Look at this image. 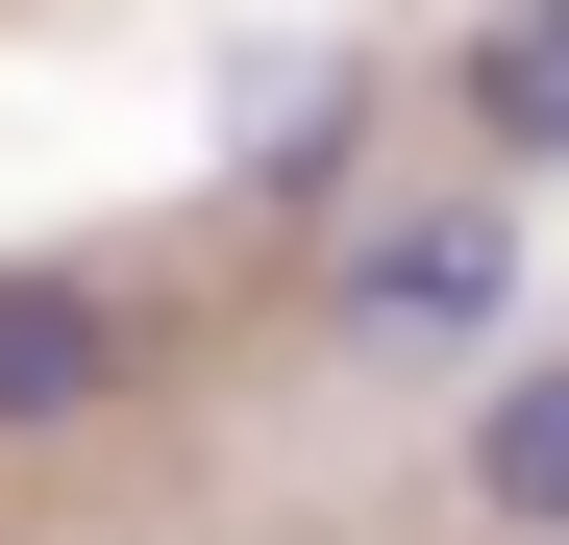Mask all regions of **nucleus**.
<instances>
[{
  "label": "nucleus",
  "instance_id": "f257e3e1",
  "mask_svg": "<svg viewBox=\"0 0 569 545\" xmlns=\"http://www.w3.org/2000/svg\"><path fill=\"white\" fill-rule=\"evenodd\" d=\"M322 323H347V373H470V347L520 323V224H496V199H397V224H347Z\"/></svg>",
  "mask_w": 569,
  "mask_h": 545
},
{
  "label": "nucleus",
  "instance_id": "f03ea898",
  "mask_svg": "<svg viewBox=\"0 0 569 545\" xmlns=\"http://www.w3.org/2000/svg\"><path fill=\"white\" fill-rule=\"evenodd\" d=\"M149 373V298L124 272H74V248H0V446H74Z\"/></svg>",
  "mask_w": 569,
  "mask_h": 545
},
{
  "label": "nucleus",
  "instance_id": "7ed1b4c3",
  "mask_svg": "<svg viewBox=\"0 0 569 545\" xmlns=\"http://www.w3.org/2000/svg\"><path fill=\"white\" fill-rule=\"evenodd\" d=\"M470 521H496V545H569V347H520V373L470 397Z\"/></svg>",
  "mask_w": 569,
  "mask_h": 545
},
{
  "label": "nucleus",
  "instance_id": "20e7f679",
  "mask_svg": "<svg viewBox=\"0 0 569 545\" xmlns=\"http://www.w3.org/2000/svg\"><path fill=\"white\" fill-rule=\"evenodd\" d=\"M470 149L569 174V0H496V26H470Z\"/></svg>",
  "mask_w": 569,
  "mask_h": 545
},
{
  "label": "nucleus",
  "instance_id": "39448f33",
  "mask_svg": "<svg viewBox=\"0 0 569 545\" xmlns=\"http://www.w3.org/2000/svg\"><path fill=\"white\" fill-rule=\"evenodd\" d=\"M322 149H347V75H272V125H248V199H322Z\"/></svg>",
  "mask_w": 569,
  "mask_h": 545
}]
</instances>
